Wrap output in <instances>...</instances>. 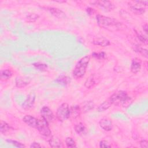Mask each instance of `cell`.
I'll list each match as a JSON object with an SVG mask.
<instances>
[{
	"instance_id": "6da1fadb",
	"label": "cell",
	"mask_w": 148,
	"mask_h": 148,
	"mask_svg": "<svg viewBox=\"0 0 148 148\" xmlns=\"http://www.w3.org/2000/svg\"><path fill=\"white\" fill-rule=\"evenodd\" d=\"M96 20L99 27L110 31L119 30L121 28V23L113 18L98 14L96 16Z\"/></svg>"
},
{
	"instance_id": "7a4b0ae2",
	"label": "cell",
	"mask_w": 148,
	"mask_h": 148,
	"mask_svg": "<svg viewBox=\"0 0 148 148\" xmlns=\"http://www.w3.org/2000/svg\"><path fill=\"white\" fill-rule=\"evenodd\" d=\"M90 60V57L89 56H86L82 58L77 62L73 71V75L75 78L80 79L84 75Z\"/></svg>"
},
{
	"instance_id": "3957f363",
	"label": "cell",
	"mask_w": 148,
	"mask_h": 148,
	"mask_svg": "<svg viewBox=\"0 0 148 148\" xmlns=\"http://www.w3.org/2000/svg\"><path fill=\"white\" fill-rule=\"evenodd\" d=\"M109 99L112 104L116 105H121L123 106H125L130 101V98L128 96L127 92L122 90L114 92L111 95Z\"/></svg>"
},
{
	"instance_id": "277c9868",
	"label": "cell",
	"mask_w": 148,
	"mask_h": 148,
	"mask_svg": "<svg viewBox=\"0 0 148 148\" xmlns=\"http://www.w3.org/2000/svg\"><path fill=\"white\" fill-rule=\"evenodd\" d=\"M71 109L68 103H62L57 109L56 117L61 121H64L70 117Z\"/></svg>"
},
{
	"instance_id": "5b68a950",
	"label": "cell",
	"mask_w": 148,
	"mask_h": 148,
	"mask_svg": "<svg viewBox=\"0 0 148 148\" xmlns=\"http://www.w3.org/2000/svg\"><path fill=\"white\" fill-rule=\"evenodd\" d=\"M48 124V122L42 117L41 119H38V123L36 129H37L39 133L44 136H49L51 135V131Z\"/></svg>"
},
{
	"instance_id": "8992f818",
	"label": "cell",
	"mask_w": 148,
	"mask_h": 148,
	"mask_svg": "<svg viewBox=\"0 0 148 148\" xmlns=\"http://www.w3.org/2000/svg\"><path fill=\"white\" fill-rule=\"evenodd\" d=\"M41 116L46 120L48 123H51L54 119V116L52 110L48 106H43L40 110Z\"/></svg>"
},
{
	"instance_id": "52a82bcc",
	"label": "cell",
	"mask_w": 148,
	"mask_h": 148,
	"mask_svg": "<svg viewBox=\"0 0 148 148\" xmlns=\"http://www.w3.org/2000/svg\"><path fill=\"white\" fill-rule=\"evenodd\" d=\"M35 94L34 92H30L27 97L23 103V108L24 109H29L31 108L34 103H35Z\"/></svg>"
},
{
	"instance_id": "ba28073f",
	"label": "cell",
	"mask_w": 148,
	"mask_h": 148,
	"mask_svg": "<svg viewBox=\"0 0 148 148\" xmlns=\"http://www.w3.org/2000/svg\"><path fill=\"white\" fill-rule=\"evenodd\" d=\"M95 3L103 9V10L107 12L111 11L114 8V4L109 1H96Z\"/></svg>"
},
{
	"instance_id": "9c48e42d",
	"label": "cell",
	"mask_w": 148,
	"mask_h": 148,
	"mask_svg": "<svg viewBox=\"0 0 148 148\" xmlns=\"http://www.w3.org/2000/svg\"><path fill=\"white\" fill-rule=\"evenodd\" d=\"M23 120L28 125L32 128H36L38 123V119L35 118V117L32 116L31 115H26L23 117Z\"/></svg>"
},
{
	"instance_id": "30bf717a",
	"label": "cell",
	"mask_w": 148,
	"mask_h": 148,
	"mask_svg": "<svg viewBox=\"0 0 148 148\" xmlns=\"http://www.w3.org/2000/svg\"><path fill=\"white\" fill-rule=\"evenodd\" d=\"M100 127L105 131H109L112 130L113 125L112 121L108 118H103L99 122Z\"/></svg>"
},
{
	"instance_id": "8fae6325",
	"label": "cell",
	"mask_w": 148,
	"mask_h": 148,
	"mask_svg": "<svg viewBox=\"0 0 148 148\" xmlns=\"http://www.w3.org/2000/svg\"><path fill=\"white\" fill-rule=\"evenodd\" d=\"M31 80L29 77H23V76H17L16 78V86L18 88H22L29 84Z\"/></svg>"
},
{
	"instance_id": "7c38bea8",
	"label": "cell",
	"mask_w": 148,
	"mask_h": 148,
	"mask_svg": "<svg viewBox=\"0 0 148 148\" xmlns=\"http://www.w3.org/2000/svg\"><path fill=\"white\" fill-rule=\"evenodd\" d=\"M136 4H130L129 8L131 11H132L135 14H142L145 12V9L137 3Z\"/></svg>"
},
{
	"instance_id": "4fadbf2b",
	"label": "cell",
	"mask_w": 148,
	"mask_h": 148,
	"mask_svg": "<svg viewBox=\"0 0 148 148\" xmlns=\"http://www.w3.org/2000/svg\"><path fill=\"white\" fill-rule=\"evenodd\" d=\"M49 12L56 17L58 18H65L66 17L65 13L61 10L57 8H48Z\"/></svg>"
},
{
	"instance_id": "5bb4252c",
	"label": "cell",
	"mask_w": 148,
	"mask_h": 148,
	"mask_svg": "<svg viewBox=\"0 0 148 148\" xmlns=\"http://www.w3.org/2000/svg\"><path fill=\"white\" fill-rule=\"evenodd\" d=\"M141 68V62L138 58H134L132 60L131 65V71L134 73L139 72Z\"/></svg>"
},
{
	"instance_id": "9a60e30c",
	"label": "cell",
	"mask_w": 148,
	"mask_h": 148,
	"mask_svg": "<svg viewBox=\"0 0 148 148\" xmlns=\"http://www.w3.org/2000/svg\"><path fill=\"white\" fill-rule=\"evenodd\" d=\"M92 43L94 45H98L103 47L108 46L110 45V41L104 37H99V38H95L92 40Z\"/></svg>"
},
{
	"instance_id": "2e32d148",
	"label": "cell",
	"mask_w": 148,
	"mask_h": 148,
	"mask_svg": "<svg viewBox=\"0 0 148 148\" xmlns=\"http://www.w3.org/2000/svg\"><path fill=\"white\" fill-rule=\"evenodd\" d=\"M49 145L51 147H62V143L59 138L57 136H52L49 140Z\"/></svg>"
},
{
	"instance_id": "e0dca14e",
	"label": "cell",
	"mask_w": 148,
	"mask_h": 148,
	"mask_svg": "<svg viewBox=\"0 0 148 148\" xmlns=\"http://www.w3.org/2000/svg\"><path fill=\"white\" fill-rule=\"evenodd\" d=\"M55 82L61 86H66L70 83L71 82V78L67 76L61 75L58 76L55 80Z\"/></svg>"
},
{
	"instance_id": "ac0fdd59",
	"label": "cell",
	"mask_w": 148,
	"mask_h": 148,
	"mask_svg": "<svg viewBox=\"0 0 148 148\" xmlns=\"http://www.w3.org/2000/svg\"><path fill=\"white\" fill-rule=\"evenodd\" d=\"M112 105L111 101H110V99H109L107 101H104L103 103H102L98 108L97 110L99 112H104L105 110H107L108 109H109L111 105Z\"/></svg>"
},
{
	"instance_id": "d6986e66",
	"label": "cell",
	"mask_w": 148,
	"mask_h": 148,
	"mask_svg": "<svg viewBox=\"0 0 148 148\" xmlns=\"http://www.w3.org/2000/svg\"><path fill=\"white\" fill-rule=\"evenodd\" d=\"M70 109H71L70 117L71 116L72 117V118L75 119L79 116L80 113V108L79 106L78 105L73 106L71 108H70Z\"/></svg>"
},
{
	"instance_id": "ffe728a7",
	"label": "cell",
	"mask_w": 148,
	"mask_h": 148,
	"mask_svg": "<svg viewBox=\"0 0 148 148\" xmlns=\"http://www.w3.org/2000/svg\"><path fill=\"white\" fill-rule=\"evenodd\" d=\"M75 131L79 135H84L86 134V128L82 123H79L75 127Z\"/></svg>"
},
{
	"instance_id": "44dd1931",
	"label": "cell",
	"mask_w": 148,
	"mask_h": 148,
	"mask_svg": "<svg viewBox=\"0 0 148 148\" xmlns=\"http://www.w3.org/2000/svg\"><path fill=\"white\" fill-rule=\"evenodd\" d=\"M13 75L12 72L10 69L2 70L1 72V79L2 80H6L9 79Z\"/></svg>"
},
{
	"instance_id": "7402d4cb",
	"label": "cell",
	"mask_w": 148,
	"mask_h": 148,
	"mask_svg": "<svg viewBox=\"0 0 148 148\" xmlns=\"http://www.w3.org/2000/svg\"><path fill=\"white\" fill-rule=\"evenodd\" d=\"M94 107V103L92 101H89L86 102L82 106V110L84 113H86L91 109H92Z\"/></svg>"
},
{
	"instance_id": "603a6c76",
	"label": "cell",
	"mask_w": 148,
	"mask_h": 148,
	"mask_svg": "<svg viewBox=\"0 0 148 148\" xmlns=\"http://www.w3.org/2000/svg\"><path fill=\"white\" fill-rule=\"evenodd\" d=\"M12 130V128L6 122L3 121H1V125H0V131L2 134H5L9 131Z\"/></svg>"
},
{
	"instance_id": "cb8c5ba5",
	"label": "cell",
	"mask_w": 148,
	"mask_h": 148,
	"mask_svg": "<svg viewBox=\"0 0 148 148\" xmlns=\"http://www.w3.org/2000/svg\"><path fill=\"white\" fill-rule=\"evenodd\" d=\"M95 84V79L92 76H91L86 80L84 83V86L86 88H90L91 87H92Z\"/></svg>"
},
{
	"instance_id": "d4e9b609",
	"label": "cell",
	"mask_w": 148,
	"mask_h": 148,
	"mask_svg": "<svg viewBox=\"0 0 148 148\" xmlns=\"http://www.w3.org/2000/svg\"><path fill=\"white\" fill-rule=\"evenodd\" d=\"M33 65L40 71H45L47 68V65L46 64H43L41 62H35L33 64Z\"/></svg>"
},
{
	"instance_id": "484cf974",
	"label": "cell",
	"mask_w": 148,
	"mask_h": 148,
	"mask_svg": "<svg viewBox=\"0 0 148 148\" xmlns=\"http://www.w3.org/2000/svg\"><path fill=\"white\" fill-rule=\"evenodd\" d=\"M65 143L66 145L67 146V147H76V143L75 142V140L70 137H68L66 138L65 139Z\"/></svg>"
},
{
	"instance_id": "4316f807",
	"label": "cell",
	"mask_w": 148,
	"mask_h": 148,
	"mask_svg": "<svg viewBox=\"0 0 148 148\" xmlns=\"http://www.w3.org/2000/svg\"><path fill=\"white\" fill-rule=\"evenodd\" d=\"M6 142L12 144L14 146H16V147H20V148L25 147L24 145H23V143H20L18 141H16V140H11V139H7Z\"/></svg>"
},
{
	"instance_id": "83f0119b",
	"label": "cell",
	"mask_w": 148,
	"mask_h": 148,
	"mask_svg": "<svg viewBox=\"0 0 148 148\" xmlns=\"http://www.w3.org/2000/svg\"><path fill=\"white\" fill-rule=\"evenodd\" d=\"M38 18H39V16L36 14H35V13L29 14L27 16V18L30 22H34V21H36Z\"/></svg>"
},
{
	"instance_id": "f1b7e54d",
	"label": "cell",
	"mask_w": 148,
	"mask_h": 148,
	"mask_svg": "<svg viewBox=\"0 0 148 148\" xmlns=\"http://www.w3.org/2000/svg\"><path fill=\"white\" fill-rule=\"evenodd\" d=\"M135 50H136V51L140 53L143 56L145 57L146 58H147V49L137 46Z\"/></svg>"
},
{
	"instance_id": "f546056e",
	"label": "cell",
	"mask_w": 148,
	"mask_h": 148,
	"mask_svg": "<svg viewBox=\"0 0 148 148\" xmlns=\"http://www.w3.org/2000/svg\"><path fill=\"white\" fill-rule=\"evenodd\" d=\"M92 56L97 58H98V59H102V58H104L106 57V53H104V52H100V53H93L92 54Z\"/></svg>"
},
{
	"instance_id": "4dcf8cb0",
	"label": "cell",
	"mask_w": 148,
	"mask_h": 148,
	"mask_svg": "<svg viewBox=\"0 0 148 148\" xmlns=\"http://www.w3.org/2000/svg\"><path fill=\"white\" fill-rule=\"evenodd\" d=\"M137 36L138 39L140 40V41H141L142 42H143L145 44H147V38L146 36H145V35H143V34H138V32H136Z\"/></svg>"
},
{
	"instance_id": "1f68e13d",
	"label": "cell",
	"mask_w": 148,
	"mask_h": 148,
	"mask_svg": "<svg viewBox=\"0 0 148 148\" xmlns=\"http://www.w3.org/2000/svg\"><path fill=\"white\" fill-rule=\"evenodd\" d=\"M99 147L102 148H106L110 147L111 145L106 140H101L99 142Z\"/></svg>"
},
{
	"instance_id": "d6a6232c",
	"label": "cell",
	"mask_w": 148,
	"mask_h": 148,
	"mask_svg": "<svg viewBox=\"0 0 148 148\" xmlns=\"http://www.w3.org/2000/svg\"><path fill=\"white\" fill-rule=\"evenodd\" d=\"M135 3H137L140 5H142V6H146L147 5V3H148V1H134Z\"/></svg>"
},
{
	"instance_id": "836d02e7",
	"label": "cell",
	"mask_w": 148,
	"mask_h": 148,
	"mask_svg": "<svg viewBox=\"0 0 148 148\" xmlns=\"http://www.w3.org/2000/svg\"><path fill=\"white\" fill-rule=\"evenodd\" d=\"M140 145L141 147H145L147 148V141L146 140H142L140 141Z\"/></svg>"
},
{
	"instance_id": "e575fe53",
	"label": "cell",
	"mask_w": 148,
	"mask_h": 148,
	"mask_svg": "<svg viewBox=\"0 0 148 148\" xmlns=\"http://www.w3.org/2000/svg\"><path fill=\"white\" fill-rule=\"evenodd\" d=\"M41 146L39 145V143H36V142H33L31 146L30 147H33V148H36V147H40Z\"/></svg>"
},
{
	"instance_id": "d590c367",
	"label": "cell",
	"mask_w": 148,
	"mask_h": 148,
	"mask_svg": "<svg viewBox=\"0 0 148 148\" xmlns=\"http://www.w3.org/2000/svg\"><path fill=\"white\" fill-rule=\"evenodd\" d=\"M86 11L87 12V13L89 14V15H91V14H93V13H94V11L93 10V9L91 8H87L86 9Z\"/></svg>"
},
{
	"instance_id": "8d00e7d4",
	"label": "cell",
	"mask_w": 148,
	"mask_h": 148,
	"mask_svg": "<svg viewBox=\"0 0 148 148\" xmlns=\"http://www.w3.org/2000/svg\"><path fill=\"white\" fill-rule=\"evenodd\" d=\"M143 29L146 34L147 33V24H145L143 25Z\"/></svg>"
}]
</instances>
